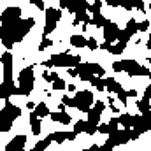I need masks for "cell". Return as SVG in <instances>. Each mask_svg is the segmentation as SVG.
<instances>
[{
  "mask_svg": "<svg viewBox=\"0 0 151 151\" xmlns=\"http://www.w3.org/2000/svg\"><path fill=\"white\" fill-rule=\"evenodd\" d=\"M84 132H86L88 135H93V134L97 132V127H95V125H90V123H86V128H84Z\"/></svg>",
  "mask_w": 151,
  "mask_h": 151,
  "instance_id": "39",
  "label": "cell"
},
{
  "mask_svg": "<svg viewBox=\"0 0 151 151\" xmlns=\"http://www.w3.org/2000/svg\"><path fill=\"white\" fill-rule=\"evenodd\" d=\"M97 132H100V134H107V125H106V123H99Z\"/></svg>",
  "mask_w": 151,
  "mask_h": 151,
  "instance_id": "42",
  "label": "cell"
},
{
  "mask_svg": "<svg viewBox=\"0 0 151 151\" xmlns=\"http://www.w3.org/2000/svg\"><path fill=\"white\" fill-rule=\"evenodd\" d=\"M118 34H119V27L113 23V21H109L106 27H104V42H107V44H113L114 40L118 39Z\"/></svg>",
  "mask_w": 151,
  "mask_h": 151,
  "instance_id": "14",
  "label": "cell"
},
{
  "mask_svg": "<svg viewBox=\"0 0 151 151\" xmlns=\"http://www.w3.org/2000/svg\"><path fill=\"white\" fill-rule=\"evenodd\" d=\"M116 95H118V99H119V102H121L123 106H127V104H128V102H127L128 99H127V91H125V90H121V91H119V93H116Z\"/></svg>",
  "mask_w": 151,
  "mask_h": 151,
  "instance_id": "37",
  "label": "cell"
},
{
  "mask_svg": "<svg viewBox=\"0 0 151 151\" xmlns=\"http://www.w3.org/2000/svg\"><path fill=\"white\" fill-rule=\"evenodd\" d=\"M30 4H34L37 9H42V11H46V7H44V2H42V0H30Z\"/></svg>",
  "mask_w": 151,
  "mask_h": 151,
  "instance_id": "41",
  "label": "cell"
},
{
  "mask_svg": "<svg viewBox=\"0 0 151 151\" xmlns=\"http://www.w3.org/2000/svg\"><path fill=\"white\" fill-rule=\"evenodd\" d=\"M86 40H88V39H84L83 35H72V37H70V44L79 49V47H84V46H86Z\"/></svg>",
  "mask_w": 151,
  "mask_h": 151,
  "instance_id": "27",
  "label": "cell"
},
{
  "mask_svg": "<svg viewBox=\"0 0 151 151\" xmlns=\"http://www.w3.org/2000/svg\"><path fill=\"white\" fill-rule=\"evenodd\" d=\"M21 116V109L14 106L12 102H5V106L0 109V132H9L12 128V123Z\"/></svg>",
  "mask_w": 151,
  "mask_h": 151,
  "instance_id": "3",
  "label": "cell"
},
{
  "mask_svg": "<svg viewBox=\"0 0 151 151\" xmlns=\"http://www.w3.org/2000/svg\"><path fill=\"white\" fill-rule=\"evenodd\" d=\"M125 32L132 37L135 32H139V23H137L135 19H128V23H127V27H125Z\"/></svg>",
  "mask_w": 151,
  "mask_h": 151,
  "instance_id": "26",
  "label": "cell"
},
{
  "mask_svg": "<svg viewBox=\"0 0 151 151\" xmlns=\"http://www.w3.org/2000/svg\"><path fill=\"white\" fill-rule=\"evenodd\" d=\"M107 104H109V106H113V104H114V97H109V99H107Z\"/></svg>",
  "mask_w": 151,
  "mask_h": 151,
  "instance_id": "47",
  "label": "cell"
},
{
  "mask_svg": "<svg viewBox=\"0 0 151 151\" xmlns=\"http://www.w3.org/2000/svg\"><path fill=\"white\" fill-rule=\"evenodd\" d=\"M19 19H21V9L16 7V5H11V7H7V9L2 12V16H0L2 25H0V27H2V28H7V27L18 23Z\"/></svg>",
  "mask_w": 151,
  "mask_h": 151,
  "instance_id": "9",
  "label": "cell"
},
{
  "mask_svg": "<svg viewBox=\"0 0 151 151\" xmlns=\"http://www.w3.org/2000/svg\"><path fill=\"white\" fill-rule=\"evenodd\" d=\"M30 127H32V134L34 135L40 134V119L34 113H30Z\"/></svg>",
  "mask_w": 151,
  "mask_h": 151,
  "instance_id": "23",
  "label": "cell"
},
{
  "mask_svg": "<svg viewBox=\"0 0 151 151\" xmlns=\"http://www.w3.org/2000/svg\"><path fill=\"white\" fill-rule=\"evenodd\" d=\"M130 97L135 99V97H137V90H128V91H127V99H130Z\"/></svg>",
  "mask_w": 151,
  "mask_h": 151,
  "instance_id": "43",
  "label": "cell"
},
{
  "mask_svg": "<svg viewBox=\"0 0 151 151\" xmlns=\"http://www.w3.org/2000/svg\"><path fill=\"white\" fill-rule=\"evenodd\" d=\"M0 62H2V67H4V81L12 83V55L9 51H5L0 56Z\"/></svg>",
  "mask_w": 151,
  "mask_h": 151,
  "instance_id": "13",
  "label": "cell"
},
{
  "mask_svg": "<svg viewBox=\"0 0 151 151\" xmlns=\"http://www.w3.org/2000/svg\"><path fill=\"white\" fill-rule=\"evenodd\" d=\"M14 88H16V84H14V83L2 81V84H0V99L9 100V97H12V95H14Z\"/></svg>",
  "mask_w": 151,
  "mask_h": 151,
  "instance_id": "17",
  "label": "cell"
},
{
  "mask_svg": "<svg viewBox=\"0 0 151 151\" xmlns=\"http://www.w3.org/2000/svg\"><path fill=\"white\" fill-rule=\"evenodd\" d=\"M62 19V11L60 9H46V25H44V32H42V37H47L51 32H55L56 28V23Z\"/></svg>",
  "mask_w": 151,
  "mask_h": 151,
  "instance_id": "8",
  "label": "cell"
},
{
  "mask_svg": "<svg viewBox=\"0 0 151 151\" xmlns=\"http://www.w3.org/2000/svg\"><path fill=\"white\" fill-rule=\"evenodd\" d=\"M84 128H86V121L84 119H79V121H76L74 125V134H81V132H84Z\"/></svg>",
  "mask_w": 151,
  "mask_h": 151,
  "instance_id": "33",
  "label": "cell"
},
{
  "mask_svg": "<svg viewBox=\"0 0 151 151\" xmlns=\"http://www.w3.org/2000/svg\"><path fill=\"white\" fill-rule=\"evenodd\" d=\"M42 77H44V81H47V83H55V81L58 79V74H56V72H47V70H46V72L42 74Z\"/></svg>",
  "mask_w": 151,
  "mask_h": 151,
  "instance_id": "35",
  "label": "cell"
},
{
  "mask_svg": "<svg viewBox=\"0 0 151 151\" xmlns=\"http://www.w3.org/2000/svg\"><path fill=\"white\" fill-rule=\"evenodd\" d=\"M51 65L53 67H67V69H76L79 63H81V56H74L70 53H58V55H53L49 58Z\"/></svg>",
  "mask_w": 151,
  "mask_h": 151,
  "instance_id": "7",
  "label": "cell"
},
{
  "mask_svg": "<svg viewBox=\"0 0 151 151\" xmlns=\"http://www.w3.org/2000/svg\"><path fill=\"white\" fill-rule=\"evenodd\" d=\"M93 93L90 91V90H79V91H76V97L74 99H70V107H76L77 111H81V113H88L90 109H91V106H93Z\"/></svg>",
  "mask_w": 151,
  "mask_h": 151,
  "instance_id": "6",
  "label": "cell"
},
{
  "mask_svg": "<svg viewBox=\"0 0 151 151\" xmlns=\"http://www.w3.org/2000/svg\"><path fill=\"white\" fill-rule=\"evenodd\" d=\"M84 151H99V144H93L91 148H88V150H84Z\"/></svg>",
  "mask_w": 151,
  "mask_h": 151,
  "instance_id": "45",
  "label": "cell"
},
{
  "mask_svg": "<svg viewBox=\"0 0 151 151\" xmlns=\"http://www.w3.org/2000/svg\"><path fill=\"white\" fill-rule=\"evenodd\" d=\"M104 90H107V91H114V93H119V91L123 90V86H121L114 77H107V79H104Z\"/></svg>",
  "mask_w": 151,
  "mask_h": 151,
  "instance_id": "18",
  "label": "cell"
},
{
  "mask_svg": "<svg viewBox=\"0 0 151 151\" xmlns=\"http://www.w3.org/2000/svg\"><path fill=\"white\" fill-rule=\"evenodd\" d=\"M88 4L90 2H86V0H62L60 2V9H67V11L77 14V12L86 11L88 9Z\"/></svg>",
  "mask_w": 151,
  "mask_h": 151,
  "instance_id": "11",
  "label": "cell"
},
{
  "mask_svg": "<svg viewBox=\"0 0 151 151\" xmlns=\"http://www.w3.org/2000/svg\"><path fill=\"white\" fill-rule=\"evenodd\" d=\"M118 125H121L123 128H130L132 127V114H128V113L121 114L118 118Z\"/></svg>",
  "mask_w": 151,
  "mask_h": 151,
  "instance_id": "24",
  "label": "cell"
},
{
  "mask_svg": "<svg viewBox=\"0 0 151 151\" xmlns=\"http://www.w3.org/2000/svg\"><path fill=\"white\" fill-rule=\"evenodd\" d=\"M32 113H34V114L39 118V119H40V118H46V116H49V107L46 106V102H39L37 106H35V109H34Z\"/></svg>",
  "mask_w": 151,
  "mask_h": 151,
  "instance_id": "21",
  "label": "cell"
},
{
  "mask_svg": "<svg viewBox=\"0 0 151 151\" xmlns=\"http://www.w3.org/2000/svg\"><path fill=\"white\" fill-rule=\"evenodd\" d=\"M25 144H27V135H16L5 146V151H25Z\"/></svg>",
  "mask_w": 151,
  "mask_h": 151,
  "instance_id": "16",
  "label": "cell"
},
{
  "mask_svg": "<svg viewBox=\"0 0 151 151\" xmlns=\"http://www.w3.org/2000/svg\"><path fill=\"white\" fill-rule=\"evenodd\" d=\"M49 46H53V40L47 37H42V42H40V46H39V51H46Z\"/></svg>",
  "mask_w": 151,
  "mask_h": 151,
  "instance_id": "36",
  "label": "cell"
},
{
  "mask_svg": "<svg viewBox=\"0 0 151 151\" xmlns=\"http://www.w3.org/2000/svg\"><path fill=\"white\" fill-rule=\"evenodd\" d=\"M137 107H139L141 114H148V111H150V99H148V97H142V99L137 102Z\"/></svg>",
  "mask_w": 151,
  "mask_h": 151,
  "instance_id": "28",
  "label": "cell"
},
{
  "mask_svg": "<svg viewBox=\"0 0 151 151\" xmlns=\"http://www.w3.org/2000/svg\"><path fill=\"white\" fill-rule=\"evenodd\" d=\"M132 130H135L139 135L150 130V119L148 114H139V116H132Z\"/></svg>",
  "mask_w": 151,
  "mask_h": 151,
  "instance_id": "12",
  "label": "cell"
},
{
  "mask_svg": "<svg viewBox=\"0 0 151 151\" xmlns=\"http://www.w3.org/2000/svg\"><path fill=\"white\" fill-rule=\"evenodd\" d=\"M106 125H107V135L114 134V132L118 130V118H113V119H109V123H106Z\"/></svg>",
  "mask_w": 151,
  "mask_h": 151,
  "instance_id": "31",
  "label": "cell"
},
{
  "mask_svg": "<svg viewBox=\"0 0 151 151\" xmlns=\"http://www.w3.org/2000/svg\"><path fill=\"white\" fill-rule=\"evenodd\" d=\"M76 135L74 132H65V130H58V132H55V134H49V139H51V142H56V144H62V142H65V141H74Z\"/></svg>",
  "mask_w": 151,
  "mask_h": 151,
  "instance_id": "15",
  "label": "cell"
},
{
  "mask_svg": "<svg viewBox=\"0 0 151 151\" xmlns=\"http://www.w3.org/2000/svg\"><path fill=\"white\" fill-rule=\"evenodd\" d=\"M125 47H127V44H123V42H116V44H109L106 51H109L111 55H121V53L125 51Z\"/></svg>",
  "mask_w": 151,
  "mask_h": 151,
  "instance_id": "22",
  "label": "cell"
},
{
  "mask_svg": "<svg viewBox=\"0 0 151 151\" xmlns=\"http://www.w3.org/2000/svg\"><path fill=\"white\" fill-rule=\"evenodd\" d=\"M102 4H104V2H100V0H95L93 4H88V9H86V12H91V14H95V12H100V9H102Z\"/></svg>",
  "mask_w": 151,
  "mask_h": 151,
  "instance_id": "30",
  "label": "cell"
},
{
  "mask_svg": "<svg viewBox=\"0 0 151 151\" xmlns=\"http://www.w3.org/2000/svg\"><path fill=\"white\" fill-rule=\"evenodd\" d=\"M49 144H51V139H49V135H47L46 139L39 141V142H37V146H34V148H32V151H44L46 148H47V146H49Z\"/></svg>",
  "mask_w": 151,
  "mask_h": 151,
  "instance_id": "29",
  "label": "cell"
},
{
  "mask_svg": "<svg viewBox=\"0 0 151 151\" xmlns=\"http://www.w3.org/2000/svg\"><path fill=\"white\" fill-rule=\"evenodd\" d=\"M114 72H127L130 77L134 76H150L151 70L148 67H142L141 63H137L135 60H119L113 63Z\"/></svg>",
  "mask_w": 151,
  "mask_h": 151,
  "instance_id": "4",
  "label": "cell"
},
{
  "mask_svg": "<svg viewBox=\"0 0 151 151\" xmlns=\"http://www.w3.org/2000/svg\"><path fill=\"white\" fill-rule=\"evenodd\" d=\"M51 88H53V90H65V88H67V84H65V81H63V79H60V77H58L55 83H51Z\"/></svg>",
  "mask_w": 151,
  "mask_h": 151,
  "instance_id": "34",
  "label": "cell"
},
{
  "mask_svg": "<svg viewBox=\"0 0 151 151\" xmlns=\"http://www.w3.org/2000/svg\"><path fill=\"white\" fill-rule=\"evenodd\" d=\"M51 116V119L53 121H58V123H63V125H69L70 121H72V118H70V114L69 113H60V111H56V113H49Z\"/></svg>",
  "mask_w": 151,
  "mask_h": 151,
  "instance_id": "20",
  "label": "cell"
},
{
  "mask_svg": "<svg viewBox=\"0 0 151 151\" xmlns=\"http://www.w3.org/2000/svg\"><path fill=\"white\" fill-rule=\"evenodd\" d=\"M86 47H90V49H99V42H97L93 37L88 39V40H86Z\"/></svg>",
  "mask_w": 151,
  "mask_h": 151,
  "instance_id": "38",
  "label": "cell"
},
{
  "mask_svg": "<svg viewBox=\"0 0 151 151\" xmlns=\"http://www.w3.org/2000/svg\"><path fill=\"white\" fill-rule=\"evenodd\" d=\"M34 83H35V74H34V67H25L21 69V72L18 76V86L14 88V95H25L28 97L34 91Z\"/></svg>",
  "mask_w": 151,
  "mask_h": 151,
  "instance_id": "2",
  "label": "cell"
},
{
  "mask_svg": "<svg viewBox=\"0 0 151 151\" xmlns=\"http://www.w3.org/2000/svg\"><path fill=\"white\" fill-rule=\"evenodd\" d=\"M90 83H91V86H93L95 90H99V91H104V79H100V77H93Z\"/></svg>",
  "mask_w": 151,
  "mask_h": 151,
  "instance_id": "32",
  "label": "cell"
},
{
  "mask_svg": "<svg viewBox=\"0 0 151 151\" xmlns=\"http://www.w3.org/2000/svg\"><path fill=\"white\" fill-rule=\"evenodd\" d=\"M130 128H123V130H116L114 134H111L109 135V139H107V146H111V148H114V146H121V144H127L128 141H130Z\"/></svg>",
  "mask_w": 151,
  "mask_h": 151,
  "instance_id": "10",
  "label": "cell"
},
{
  "mask_svg": "<svg viewBox=\"0 0 151 151\" xmlns=\"http://www.w3.org/2000/svg\"><path fill=\"white\" fill-rule=\"evenodd\" d=\"M35 25V19L34 18H21L18 23L7 27V28H2L0 27V40L4 44V47L11 49L14 44L21 42L23 37L30 32V28Z\"/></svg>",
  "mask_w": 151,
  "mask_h": 151,
  "instance_id": "1",
  "label": "cell"
},
{
  "mask_svg": "<svg viewBox=\"0 0 151 151\" xmlns=\"http://www.w3.org/2000/svg\"><path fill=\"white\" fill-rule=\"evenodd\" d=\"M74 74H76V77H79V79L90 83L93 77H100V79H104L106 70H104V67L99 65V63H88V62H86V63H79V65L76 67Z\"/></svg>",
  "mask_w": 151,
  "mask_h": 151,
  "instance_id": "5",
  "label": "cell"
},
{
  "mask_svg": "<svg viewBox=\"0 0 151 151\" xmlns=\"http://www.w3.org/2000/svg\"><path fill=\"white\" fill-rule=\"evenodd\" d=\"M150 28V19H144L142 23H139V32H146Z\"/></svg>",
  "mask_w": 151,
  "mask_h": 151,
  "instance_id": "40",
  "label": "cell"
},
{
  "mask_svg": "<svg viewBox=\"0 0 151 151\" xmlns=\"http://www.w3.org/2000/svg\"><path fill=\"white\" fill-rule=\"evenodd\" d=\"M67 90H69V91H76L77 88H76V84H67Z\"/></svg>",
  "mask_w": 151,
  "mask_h": 151,
  "instance_id": "46",
  "label": "cell"
},
{
  "mask_svg": "<svg viewBox=\"0 0 151 151\" xmlns=\"http://www.w3.org/2000/svg\"><path fill=\"white\" fill-rule=\"evenodd\" d=\"M74 25H79V23H84V25H90V14L86 12V11H83V12H77L76 14V19L72 21Z\"/></svg>",
  "mask_w": 151,
  "mask_h": 151,
  "instance_id": "25",
  "label": "cell"
},
{
  "mask_svg": "<svg viewBox=\"0 0 151 151\" xmlns=\"http://www.w3.org/2000/svg\"><path fill=\"white\" fill-rule=\"evenodd\" d=\"M107 23H109V19H107V18H104L100 12H95V14H91V16H90V25H95L97 28H104Z\"/></svg>",
  "mask_w": 151,
  "mask_h": 151,
  "instance_id": "19",
  "label": "cell"
},
{
  "mask_svg": "<svg viewBox=\"0 0 151 151\" xmlns=\"http://www.w3.org/2000/svg\"><path fill=\"white\" fill-rule=\"evenodd\" d=\"M27 107H28L30 111H34V109H35V104H34V102H27Z\"/></svg>",
  "mask_w": 151,
  "mask_h": 151,
  "instance_id": "44",
  "label": "cell"
}]
</instances>
